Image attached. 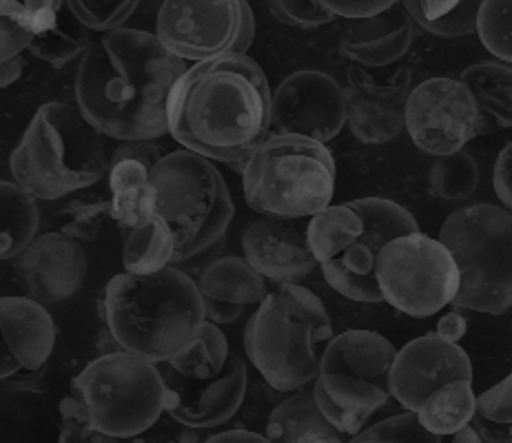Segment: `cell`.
<instances>
[{
	"label": "cell",
	"mask_w": 512,
	"mask_h": 443,
	"mask_svg": "<svg viewBox=\"0 0 512 443\" xmlns=\"http://www.w3.org/2000/svg\"><path fill=\"white\" fill-rule=\"evenodd\" d=\"M397 348L380 333L346 331L322 350L313 395L326 419L355 437L388 399Z\"/></svg>",
	"instance_id": "9c48e42d"
},
{
	"label": "cell",
	"mask_w": 512,
	"mask_h": 443,
	"mask_svg": "<svg viewBox=\"0 0 512 443\" xmlns=\"http://www.w3.org/2000/svg\"><path fill=\"white\" fill-rule=\"evenodd\" d=\"M477 34L490 54L512 63V0H481Z\"/></svg>",
	"instance_id": "d6a6232c"
},
{
	"label": "cell",
	"mask_w": 512,
	"mask_h": 443,
	"mask_svg": "<svg viewBox=\"0 0 512 443\" xmlns=\"http://www.w3.org/2000/svg\"><path fill=\"white\" fill-rule=\"evenodd\" d=\"M211 443H220V441H255V443H264L269 441L266 435H255V432L249 430H227V432H218L209 439Z\"/></svg>",
	"instance_id": "681fc988"
},
{
	"label": "cell",
	"mask_w": 512,
	"mask_h": 443,
	"mask_svg": "<svg viewBox=\"0 0 512 443\" xmlns=\"http://www.w3.org/2000/svg\"><path fill=\"white\" fill-rule=\"evenodd\" d=\"M479 107L462 80L430 78L417 85L406 105V131L417 149L448 156L477 136Z\"/></svg>",
	"instance_id": "5bb4252c"
},
{
	"label": "cell",
	"mask_w": 512,
	"mask_h": 443,
	"mask_svg": "<svg viewBox=\"0 0 512 443\" xmlns=\"http://www.w3.org/2000/svg\"><path fill=\"white\" fill-rule=\"evenodd\" d=\"M156 187V213L176 238L173 264L211 251L227 238L235 206L224 175L215 164L189 149L162 156L149 169Z\"/></svg>",
	"instance_id": "ba28073f"
},
{
	"label": "cell",
	"mask_w": 512,
	"mask_h": 443,
	"mask_svg": "<svg viewBox=\"0 0 512 443\" xmlns=\"http://www.w3.org/2000/svg\"><path fill=\"white\" fill-rule=\"evenodd\" d=\"M459 80L470 89L479 107L477 136L512 129V63H477Z\"/></svg>",
	"instance_id": "484cf974"
},
{
	"label": "cell",
	"mask_w": 512,
	"mask_h": 443,
	"mask_svg": "<svg viewBox=\"0 0 512 443\" xmlns=\"http://www.w3.org/2000/svg\"><path fill=\"white\" fill-rule=\"evenodd\" d=\"M266 437L280 443H340L344 432L326 419L313 390H300L271 410Z\"/></svg>",
	"instance_id": "d4e9b609"
},
{
	"label": "cell",
	"mask_w": 512,
	"mask_h": 443,
	"mask_svg": "<svg viewBox=\"0 0 512 443\" xmlns=\"http://www.w3.org/2000/svg\"><path fill=\"white\" fill-rule=\"evenodd\" d=\"M266 282L247 257L231 255L211 262L198 280L207 319L218 326L238 322L244 308L258 306L269 295Z\"/></svg>",
	"instance_id": "44dd1931"
},
{
	"label": "cell",
	"mask_w": 512,
	"mask_h": 443,
	"mask_svg": "<svg viewBox=\"0 0 512 443\" xmlns=\"http://www.w3.org/2000/svg\"><path fill=\"white\" fill-rule=\"evenodd\" d=\"M74 209L63 233L74 240H91L100 229L102 213H109V204H74Z\"/></svg>",
	"instance_id": "60d3db41"
},
{
	"label": "cell",
	"mask_w": 512,
	"mask_h": 443,
	"mask_svg": "<svg viewBox=\"0 0 512 443\" xmlns=\"http://www.w3.org/2000/svg\"><path fill=\"white\" fill-rule=\"evenodd\" d=\"M331 337V317L320 297L300 284H278L244 328V350L266 384L289 393L317 377V346Z\"/></svg>",
	"instance_id": "8992f818"
},
{
	"label": "cell",
	"mask_w": 512,
	"mask_h": 443,
	"mask_svg": "<svg viewBox=\"0 0 512 443\" xmlns=\"http://www.w3.org/2000/svg\"><path fill=\"white\" fill-rule=\"evenodd\" d=\"M473 381V364L459 342L426 333L397 350L391 370L393 397L406 410H419L448 381Z\"/></svg>",
	"instance_id": "e0dca14e"
},
{
	"label": "cell",
	"mask_w": 512,
	"mask_h": 443,
	"mask_svg": "<svg viewBox=\"0 0 512 443\" xmlns=\"http://www.w3.org/2000/svg\"><path fill=\"white\" fill-rule=\"evenodd\" d=\"M439 240L462 273L459 308L501 315L512 308V213L495 204H473L450 213Z\"/></svg>",
	"instance_id": "30bf717a"
},
{
	"label": "cell",
	"mask_w": 512,
	"mask_h": 443,
	"mask_svg": "<svg viewBox=\"0 0 512 443\" xmlns=\"http://www.w3.org/2000/svg\"><path fill=\"white\" fill-rule=\"evenodd\" d=\"M156 36L187 63L247 54L255 38L253 9L247 0H162Z\"/></svg>",
	"instance_id": "4fadbf2b"
},
{
	"label": "cell",
	"mask_w": 512,
	"mask_h": 443,
	"mask_svg": "<svg viewBox=\"0 0 512 443\" xmlns=\"http://www.w3.org/2000/svg\"><path fill=\"white\" fill-rule=\"evenodd\" d=\"M160 158H162V153L156 144H153V140H129V142H122L120 147L114 151V158H111V162L138 160L142 164H147V167L151 169Z\"/></svg>",
	"instance_id": "ee69618b"
},
{
	"label": "cell",
	"mask_w": 512,
	"mask_h": 443,
	"mask_svg": "<svg viewBox=\"0 0 512 443\" xmlns=\"http://www.w3.org/2000/svg\"><path fill=\"white\" fill-rule=\"evenodd\" d=\"M481 0H462L453 12L437 20H424L417 9H408L413 23H417L424 32L439 38H464L477 32V16H479Z\"/></svg>",
	"instance_id": "8d00e7d4"
},
{
	"label": "cell",
	"mask_w": 512,
	"mask_h": 443,
	"mask_svg": "<svg viewBox=\"0 0 512 443\" xmlns=\"http://www.w3.org/2000/svg\"><path fill=\"white\" fill-rule=\"evenodd\" d=\"M244 200L273 218H313L335 195V160L324 142L269 133L240 164Z\"/></svg>",
	"instance_id": "52a82bcc"
},
{
	"label": "cell",
	"mask_w": 512,
	"mask_h": 443,
	"mask_svg": "<svg viewBox=\"0 0 512 443\" xmlns=\"http://www.w3.org/2000/svg\"><path fill=\"white\" fill-rule=\"evenodd\" d=\"M165 379V410L178 424L200 430L218 428L238 415L247 397V366L231 350L227 364L215 377L191 379L167 362L158 364Z\"/></svg>",
	"instance_id": "2e32d148"
},
{
	"label": "cell",
	"mask_w": 512,
	"mask_h": 443,
	"mask_svg": "<svg viewBox=\"0 0 512 443\" xmlns=\"http://www.w3.org/2000/svg\"><path fill=\"white\" fill-rule=\"evenodd\" d=\"M419 231L406 206L386 198L329 204L309 218V242L326 284L360 304L384 302L377 260L384 246Z\"/></svg>",
	"instance_id": "277c9868"
},
{
	"label": "cell",
	"mask_w": 512,
	"mask_h": 443,
	"mask_svg": "<svg viewBox=\"0 0 512 443\" xmlns=\"http://www.w3.org/2000/svg\"><path fill=\"white\" fill-rule=\"evenodd\" d=\"M0 328L25 375L40 373L56 346V324L34 297H0Z\"/></svg>",
	"instance_id": "603a6c76"
},
{
	"label": "cell",
	"mask_w": 512,
	"mask_h": 443,
	"mask_svg": "<svg viewBox=\"0 0 512 443\" xmlns=\"http://www.w3.org/2000/svg\"><path fill=\"white\" fill-rule=\"evenodd\" d=\"M411 69L402 67L388 82H377L362 67L348 71L346 125L364 144H386L406 127V105L411 96Z\"/></svg>",
	"instance_id": "ac0fdd59"
},
{
	"label": "cell",
	"mask_w": 512,
	"mask_h": 443,
	"mask_svg": "<svg viewBox=\"0 0 512 443\" xmlns=\"http://www.w3.org/2000/svg\"><path fill=\"white\" fill-rule=\"evenodd\" d=\"M91 426L111 439L147 432L165 412V379L158 364L131 350H111L71 381Z\"/></svg>",
	"instance_id": "8fae6325"
},
{
	"label": "cell",
	"mask_w": 512,
	"mask_h": 443,
	"mask_svg": "<svg viewBox=\"0 0 512 443\" xmlns=\"http://www.w3.org/2000/svg\"><path fill=\"white\" fill-rule=\"evenodd\" d=\"M173 253H176L173 231L158 213H153L147 224L129 231L125 251H122V264L127 273L151 275L173 264Z\"/></svg>",
	"instance_id": "f546056e"
},
{
	"label": "cell",
	"mask_w": 512,
	"mask_h": 443,
	"mask_svg": "<svg viewBox=\"0 0 512 443\" xmlns=\"http://www.w3.org/2000/svg\"><path fill=\"white\" fill-rule=\"evenodd\" d=\"M453 441H455V443H479L481 437H479V432L475 430L473 424H466L464 428H459V430L455 432Z\"/></svg>",
	"instance_id": "f907efd6"
},
{
	"label": "cell",
	"mask_w": 512,
	"mask_h": 443,
	"mask_svg": "<svg viewBox=\"0 0 512 443\" xmlns=\"http://www.w3.org/2000/svg\"><path fill=\"white\" fill-rule=\"evenodd\" d=\"M32 25L20 0H0V63L18 58L32 45Z\"/></svg>",
	"instance_id": "d590c367"
},
{
	"label": "cell",
	"mask_w": 512,
	"mask_h": 443,
	"mask_svg": "<svg viewBox=\"0 0 512 443\" xmlns=\"http://www.w3.org/2000/svg\"><path fill=\"white\" fill-rule=\"evenodd\" d=\"M40 229L36 198L18 182L0 180V262L14 260L34 242Z\"/></svg>",
	"instance_id": "83f0119b"
},
{
	"label": "cell",
	"mask_w": 512,
	"mask_h": 443,
	"mask_svg": "<svg viewBox=\"0 0 512 443\" xmlns=\"http://www.w3.org/2000/svg\"><path fill=\"white\" fill-rule=\"evenodd\" d=\"M479 187L477 160L468 151L459 149L439 160L430 169V191L435 198L459 202L473 195Z\"/></svg>",
	"instance_id": "1f68e13d"
},
{
	"label": "cell",
	"mask_w": 512,
	"mask_h": 443,
	"mask_svg": "<svg viewBox=\"0 0 512 443\" xmlns=\"http://www.w3.org/2000/svg\"><path fill=\"white\" fill-rule=\"evenodd\" d=\"M29 25H32V45L29 51L51 67H65L71 60L85 54L91 40L85 32H74L63 23L67 0H23Z\"/></svg>",
	"instance_id": "cb8c5ba5"
},
{
	"label": "cell",
	"mask_w": 512,
	"mask_h": 443,
	"mask_svg": "<svg viewBox=\"0 0 512 443\" xmlns=\"http://www.w3.org/2000/svg\"><path fill=\"white\" fill-rule=\"evenodd\" d=\"M477 410V395L473 381L455 379L437 388L422 408L417 410L424 428L437 437H453L459 428L470 424Z\"/></svg>",
	"instance_id": "f1b7e54d"
},
{
	"label": "cell",
	"mask_w": 512,
	"mask_h": 443,
	"mask_svg": "<svg viewBox=\"0 0 512 443\" xmlns=\"http://www.w3.org/2000/svg\"><path fill=\"white\" fill-rule=\"evenodd\" d=\"M346 125V91L324 71L302 69L271 96V131L329 142Z\"/></svg>",
	"instance_id": "9a60e30c"
},
{
	"label": "cell",
	"mask_w": 512,
	"mask_h": 443,
	"mask_svg": "<svg viewBox=\"0 0 512 443\" xmlns=\"http://www.w3.org/2000/svg\"><path fill=\"white\" fill-rule=\"evenodd\" d=\"M187 60L142 29H111L91 40L76 74V102L102 136L118 142L169 133V98Z\"/></svg>",
	"instance_id": "6da1fadb"
},
{
	"label": "cell",
	"mask_w": 512,
	"mask_h": 443,
	"mask_svg": "<svg viewBox=\"0 0 512 443\" xmlns=\"http://www.w3.org/2000/svg\"><path fill=\"white\" fill-rule=\"evenodd\" d=\"M231 355V348L227 342V335L220 331L218 324L204 322L198 337L193 339L189 348H184L173 359H169V366L176 368L180 375L191 379H204L215 377L227 364Z\"/></svg>",
	"instance_id": "4dcf8cb0"
},
{
	"label": "cell",
	"mask_w": 512,
	"mask_h": 443,
	"mask_svg": "<svg viewBox=\"0 0 512 443\" xmlns=\"http://www.w3.org/2000/svg\"><path fill=\"white\" fill-rule=\"evenodd\" d=\"M14 271L29 297L40 304H60L85 284L87 257L78 240L63 231L36 235L23 253L14 257Z\"/></svg>",
	"instance_id": "d6986e66"
},
{
	"label": "cell",
	"mask_w": 512,
	"mask_h": 443,
	"mask_svg": "<svg viewBox=\"0 0 512 443\" xmlns=\"http://www.w3.org/2000/svg\"><path fill=\"white\" fill-rule=\"evenodd\" d=\"M156 3H158V7H160V3H162V0H156Z\"/></svg>",
	"instance_id": "816d5d0a"
},
{
	"label": "cell",
	"mask_w": 512,
	"mask_h": 443,
	"mask_svg": "<svg viewBox=\"0 0 512 443\" xmlns=\"http://www.w3.org/2000/svg\"><path fill=\"white\" fill-rule=\"evenodd\" d=\"M477 412L499 424H512V373L477 397Z\"/></svg>",
	"instance_id": "ab89813d"
},
{
	"label": "cell",
	"mask_w": 512,
	"mask_h": 443,
	"mask_svg": "<svg viewBox=\"0 0 512 443\" xmlns=\"http://www.w3.org/2000/svg\"><path fill=\"white\" fill-rule=\"evenodd\" d=\"M140 0H67L69 12L91 32H111L136 12Z\"/></svg>",
	"instance_id": "836d02e7"
},
{
	"label": "cell",
	"mask_w": 512,
	"mask_h": 443,
	"mask_svg": "<svg viewBox=\"0 0 512 443\" xmlns=\"http://www.w3.org/2000/svg\"><path fill=\"white\" fill-rule=\"evenodd\" d=\"M105 136L80 109L47 102L38 107L9 158L14 180L36 200H60L107 173Z\"/></svg>",
	"instance_id": "5b68a950"
},
{
	"label": "cell",
	"mask_w": 512,
	"mask_h": 443,
	"mask_svg": "<svg viewBox=\"0 0 512 443\" xmlns=\"http://www.w3.org/2000/svg\"><path fill=\"white\" fill-rule=\"evenodd\" d=\"M415 23L402 0L386 12L353 20L342 36L346 58L362 67H388L402 60L413 45Z\"/></svg>",
	"instance_id": "7402d4cb"
},
{
	"label": "cell",
	"mask_w": 512,
	"mask_h": 443,
	"mask_svg": "<svg viewBox=\"0 0 512 443\" xmlns=\"http://www.w3.org/2000/svg\"><path fill=\"white\" fill-rule=\"evenodd\" d=\"M58 410H60V419H63V430H60L58 439L63 443H85V441L105 443V441H111V437L102 435L100 430L91 426L85 406L80 404V399L74 393H69L63 401H60Z\"/></svg>",
	"instance_id": "f35d334b"
},
{
	"label": "cell",
	"mask_w": 512,
	"mask_h": 443,
	"mask_svg": "<svg viewBox=\"0 0 512 443\" xmlns=\"http://www.w3.org/2000/svg\"><path fill=\"white\" fill-rule=\"evenodd\" d=\"M462 3V0H402L406 9H417L424 20H437Z\"/></svg>",
	"instance_id": "f6af8a7d"
},
{
	"label": "cell",
	"mask_w": 512,
	"mask_h": 443,
	"mask_svg": "<svg viewBox=\"0 0 512 443\" xmlns=\"http://www.w3.org/2000/svg\"><path fill=\"white\" fill-rule=\"evenodd\" d=\"M315 3L329 9L337 18L360 20L386 12L388 7H393L399 0H315Z\"/></svg>",
	"instance_id": "b9f144b4"
},
{
	"label": "cell",
	"mask_w": 512,
	"mask_h": 443,
	"mask_svg": "<svg viewBox=\"0 0 512 443\" xmlns=\"http://www.w3.org/2000/svg\"><path fill=\"white\" fill-rule=\"evenodd\" d=\"M468 331V324H466V317L459 315V313H448L442 319H439L437 324V335L448 339V342H459Z\"/></svg>",
	"instance_id": "bcb514c9"
},
{
	"label": "cell",
	"mask_w": 512,
	"mask_h": 443,
	"mask_svg": "<svg viewBox=\"0 0 512 443\" xmlns=\"http://www.w3.org/2000/svg\"><path fill=\"white\" fill-rule=\"evenodd\" d=\"M242 249L255 271L275 284H298L320 266L309 242V218L262 215L244 229Z\"/></svg>",
	"instance_id": "ffe728a7"
},
{
	"label": "cell",
	"mask_w": 512,
	"mask_h": 443,
	"mask_svg": "<svg viewBox=\"0 0 512 443\" xmlns=\"http://www.w3.org/2000/svg\"><path fill=\"white\" fill-rule=\"evenodd\" d=\"M109 215L122 229H138L156 213V187L149 180V167L138 160H118L109 167Z\"/></svg>",
	"instance_id": "4316f807"
},
{
	"label": "cell",
	"mask_w": 512,
	"mask_h": 443,
	"mask_svg": "<svg viewBox=\"0 0 512 443\" xmlns=\"http://www.w3.org/2000/svg\"><path fill=\"white\" fill-rule=\"evenodd\" d=\"M102 315L120 348L153 364L189 348L207 322L198 282L176 266L151 275H114L102 297Z\"/></svg>",
	"instance_id": "3957f363"
},
{
	"label": "cell",
	"mask_w": 512,
	"mask_h": 443,
	"mask_svg": "<svg viewBox=\"0 0 512 443\" xmlns=\"http://www.w3.org/2000/svg\"><path fill=\"white\" fill-rule=\"evenodd\" d=\"M384 302L411 317H430L453 304L462 273L442 240L408 233L388 242L377 260Z\"/></svg>",
	"instance_id": "7c38bea8"
},
{
	"label": "cell",
	"mask_w": 512,
	"mask_h": 443,
	"mask_svg": "<svg viewBox=\"0 0 512 443\" xmlns=\"http://www.w3.org/2000/svg\"><path fill=\"white\" fill-rule=\"evenodd\" d=\"M493 187L497 198L512 211V142L501 149L493 171Z\"/></svg>",
	"instance_id": "7bdbcfd3"
},
{
	"label": "cell",
	"mask_w": 512,
	"mask_h": 443,
	"mask_svg": "<svg viewBox=\"0 0 512 443\" xmlns=\"http://www.w3.org/2000/svg\"><path fill=\"white\" fill-rule=\"evenodd\" d=\"M23 69H25V63L20 56L7 60V63H0V89L9 87L12 82H16L20 76H23Z\"/></svg>",
	"instance_id": "c3c4849f"
},
{
	"label": "cell",
	"mask_w": 512,
	"mask_h": 443,
	"mask_svg": "<svg viewBox=\"0 0 512 443\" xmlns=\"http://www.w3.org/2000/svg\"><path fill=\"white\" fill-rule=\"evenodd\" d=\"M266 3H269L271 14L289 27L315 29L329 25L333 18H337L315 0H266Z\"/></svg>",
	"instance_id": "74e56055"
},
{
	"label": "cell",
	"mask_w": 512,
	"mask_h": 443,
	"mask_svg": "<svg viewBox=\"0 0 512 443\" xmlns=\"http://www.w3.org/2000/svg\"><path fill=\"white\" fill-rule=\"evenodd\" d=\"M444 437H437L433 432L426 430L422 421H419L417 410H406L402 415L388 417L384 421H377L375 426H368L357 432L353 441H397V443H408V441H419V443H437Z\"/></svg>",
	"instance_id": "e575fe53"
},
{
	"label": "cell",
	"mask_w": 512,
	"mask_h": 443,
	"mask_svg": "<svg viewBox=\"0 0 512 443\" xmlns=\"http://www.w3.org/2000/svg\"><path fill=\"white\" fill-rule=\"evenodd\" d=\"M271 87L247 54L187 69L169 98V133L184 149L240 169L271 131Z\"/></svg>",
	"instance_id": "7a4b0ae2"
},
{
	"label": "cell",
	"mask_w": 512,
	"mask_h": 443,
	"mask_svg": "<svg viewBox=\"0 0 512 443\" xmlns=\"http://www.w3.org/2000/svg\"><path fill=\"white\" fill-rule=\"evenodd\" d=\"M23 375V366L18 364V359L12 355V350L7 346V339L0 328V379H12Z\"/></svg>",
	"instance_id": "7dc6e473"
}]
</instances>
